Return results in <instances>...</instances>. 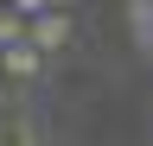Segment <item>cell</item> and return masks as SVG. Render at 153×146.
Wrapping results in <instances>:
<instances>
[{
  "mask_svg": "<svg viewBox=\"0 0 153 146\" xmlns=\"http://www.w3.org/2000/svg\"><path fill=\"white\" fill-rule=\"evenodd\" d=\"M70 32H76V26H70V13H57V7H51V13H38V19H26V45L51 57V51H64V45H70Z\"/></svg>",
  "mask_w": 153,
  "mask_h": 146,
  "instance_id": "1",
  "label": "cell"
},
{
  "mask_svg": "<svg viewBox=\"0 0 153 146\" xmlns=\"http://www.w3.org/2000/svg\"><path fill=\"white\" fill-rule=\"evenodd\" d=\"M0 70H7V76H13V83H32V76H38V70H45V51H32L26 38H19L13 51H0Z\"/></svg>",
  "mask_w": 153,
  "mask_h": 146,
  "instance_id": "2",
  "label": "cell"
},
{
  "mask_svg": "<svg viewBox=\"0 0 153 146\" xmlns=\"http://www.w3.org/2000/svg\"><path fill=\"white\" fill-rule=\"evenodd\" d=\"M0 146H38V127L19 108H0Z\"/></svg>",
  "mask_w": 153,
  "mask_h": 146,
  "instance_id": "3",
  "label": "cell"
},
{
  "mask_svg": "<svg viewBox=\"0 0 153 146\" xmlns=\"http://www.w3.org/2000/svg\"><path fill=\"white\" fill-rule=\"evenodd\" d=\"M128 26H134V45H140V51H153V0L128 13Z\"/></svg>",
  "mask_w": 153,
  "mask_h": 146,
  "instance_id": "4",
  "label": "cell"
},
{
  "mask_svg": "<svg viewBox=\"0 0 153 146\" xmlns=\"http://www.w3.org/2000/svg\"><path fill=\"white\" fill-rule=\"evenodd\" d=\"M19 38H26V19H19L13 7H0V51H13Z\"/></svg>",
  "mask_w": 153,
  "mask_h": 146,
  "instance_id": "5",
  "label": "cell"
},
{
  "mask_svg": "<svg viewBox=\"0 0 153 146\" xmlns=\"http://www.w3.org/2000/svg\"><path fill=\"white\" fill-rule=\"evenodd\" d=\"M7 7L19 13V19H38V13H51V0H7Z\"/></svg>",
  "mask_w": 153,
  "mask_h": 146,
  "instance_id": "6",
  "label": "cell"
},
{
  "mask_svg": "<svg viewBox=\"0 0 153 146\" xmlns=\"http://www.w3.org/2000/svg\"><path fill=\"white\" fill-rule=\"evenodd\" d=\"M121 7H128V13H134V7H147V0H121Z\"/></svg>",
  "mask_w": 153,
  "mask_h": 146,
  "instance_id": "7",
  "label": "cell"
},
{
  "mask_svg": "<svg viewBox=\"0 0 153 146\" xmlns=\"http://www.w3.org/2000/svg\"><path fill=\"white\" fill-rule=\"evenodd\" d=\"M0 7H7V0H0Z\"/></svg>",
  "mask_w": 153,
  "mask_h": 146,
  "instance_id": "8",
  "label": "cell"
}]
</instances>
